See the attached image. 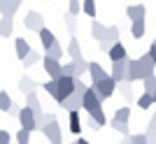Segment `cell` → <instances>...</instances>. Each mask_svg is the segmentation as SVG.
Returning a JSON list of instances; mask_svg holds the SVG:
<instances>
[{
  "instance_id": "cell-1",
  "label": "cell",
  "mask_w": 156,
  "mask_h": 144,
  "mask_svg": "<svg viewBox=\"0 0 156 144\" xmlns=\"http://www.w3.org/2000/svg\"><path fill=\"white\" fill-rule=\"evenodd\" d=\"M154 70H156V63L151 60V56H149V53H142L140 58H130L128 60L126 79H128L130 84H133V81H142L144 77L154 74Z\"/></svg>"
},
{
  "instance_id": "cell-2",
  "label": "cell",
  "mask_w": 156,
  "mask_h": 144,
  "mask_svg": "<svg viewBox=\"0 0 156 144\" xmlns=\"http://www.w3.org/2000/svg\"><path fill=\"white\" fill-rule=\"evenodd\" d=\"M89 88L86 86V81L82 77H77V84H75V91H72V95H68V98L63 100V102H58L61 109L70 111V109H82V98H84V91Z\"/></svg>"
},
{
  "instance_id": "cell-3",
  "label": "cell",
  "mask_w": 156,
  "mask_h": 144,
  "mask_svg": "<svg viewBox=\"0 0 156 144\" xmlns=\"http://www.w3.org/2000/svg\"><path fill=\"white\" fill-rule=\"evenodd\" d=\"M117 84H119L117 79L112 77V74H107L105 79H100V81H96V84H91V86L98 91V95L103 100H110L112 95H114V91H117Z\"/></svg>"
},
{
  "instance_id": "cell-4",
  "label": "cell",
  "mask_w": 156,
  "mask_h": 144,
  "mask_svg": "<svg viewBox=\"0 0 156 144\" xmlns=\"http://www.w3.org/2000/svg\"><path fill=\"white\" fill-rule=\"evenodd\" d=\"M56 81H58V95H56V102H63L68 95H72L75 84H77V77H72V74H61Z\"/></svg>"
},
{
  "instance_id": "cell-5",
  "label": "cell",
  "mask_w": 156,
  "mask_h": 144,
  "mask_svg": "<svg viewBox=\"0 0 156 144\" xmlns=\"http://www.w3.org/2000/svg\"><path fill=\"white\" fill-rule=\"evenodd\" d=\"M103 102H105V100L98 95V91L93 88V86H89V88L84 91V98H82V109L89 114V111L96 109V107H103Z\"/></svg>"
},
{
  "instance_id": "cell-6",
  "label": "cell",
  "mask_w": 156,
  "mask_h": 144,
  "mask_svg": "<svg viewBox=\"0 0 156 144\" xmlns=\"http://www.w3.org/2000/svg\"><path fill=\"white\" fill-rule=\"evenodd\" d=\"M42 67H44V72L49 74V79H58L61 74H63V63H61L58 58H51V56H47L42 58Z\"/></svg>"
},
{
  "instance_id": "cell-7",
  "label": "cell",
  "mask_w": 156,
  "mask_h": 144,
  "mask_svg": "<svg viewBox=\"0 0 156 144\" xmlns=\"http://www.w3.org/2000/svg\"><path fill=\"white\" fill-rule=\"evenodd\" d=\"M40 130L44 132V137L49 139V142H54V144L63 142V132H61V125H58V121H56V118H51L49 123H44Z\"/></svg>"
},
{
  "instance_id": "cell-8",
  "label": "cell",
  "mask_w": 156,
  "mask_h": 144,
  "mask_svg": "<svg viewBox=\"0 0 156 144\" xmlns=\"http://www.w3.org/2000/svg\"><path fill=\"white\" fill-rule=\"evenodd\" d=\"M19 123H21V128H28L30 132H35L37 130V123H35V109L33 107H21V111H19Z\"/></svg>"
},
{
  "instance_id": "cell-9",
  "label": "cell",
  "mask_w": 156,
  "mask_h": 144,
  "mask_svg": "<svg viewBox=\"0 0 156 144\" xmlns=\"http://www.w3.org/2000/svg\"><path fill=\"white\" fill-rule=\"evenodd\" d=\"M23 26H26L30 33H37L40 28L44 26V16H42L37 9H30V12H26V16H23Z\"/></svg>"
},
{
  "instance_id": "cell-10",
  "label": "cell",
  "mask_w": 156,
  "mask_h": 144,
  "mask_svg": "<svg viewBox=\"0 0 156 144\" xmlns=\"http://www.w3.org/2000/svg\"><path fill=\"white\" fill-rule=\"evenodd\" d=\"M105 123H107V116H105L103 107H96V109L89 111V128H93V130H100Z\"/></svg>"
},
{
  "instance_id": "cell-11",
  "label": "cell",
  "mask_w": 156,
  "mask_h": 144,
  "mask_svg": "<svg viewBox=\"0 0 156 144\" xmlns=\"http://www.w3.org/2000/svg\"><path fill=\"white\" fill-rule=\"evenodd\" d=\"M128 60H130V58L112 60V70H110V74L117 79V81H124V79H126V72H128Z\"/></svg>"
},
{
  "instance_id": "cell-12",
  "label": "cell",
  "mask_w": 156,
  "mask_h": 144,
  "mask_svg": "<svg viewBox=\"0 0 156 144\" xmlns=\"http://www.w3.org/2000/svg\"><path fill=\"white\" fill-rule=\"evenodd\" d=\"M21 7V0H0V16H12L19 12Z\"/></svg>"
},
{
  "instance_id": "cell-13",
  "label": "cell",
  "mask_w": 156,
  "mask_h": 144,
  "mask_svg": "<svg viewBox=\"0 0 156 144\" xmlns=\"http://www.w3.org/2000/svg\"><path fill=\"white\" fill-rule=\"evenodd\" d=\"M89 74H91V84H96V81H100V79H105L110 72H105V67L98 63V60H89Z\"/></svg>"
},
{
  "instance_id": "cell-14",
  "label": "cell",
  "mask_w": 156,
  "mask_h": 144,
  "mask_svg": "<svg viewBox=\"0 0 156 144\" xmlns=\"http://www.w3.org/2000/svg\"><path fill=\"white\" fill-rule=\"evenodd\" d=\"M144 33H147V16H144V19L130 21V35H133L135 39H142Z\"/></svg>"
},
{
  "instance_id": "cell-15",
  "label": "cell",
  "mask_w": 156,
  "mask_h": 144,
  "mask_svg": "<svg viewBox=\"0 0 156 144\" xmlns=\"http://www.w3.org/2000/svg\"><path fill=\"white\" fill-rule=\"evenodd\" d=\"M107 56H110V63L112 60H121V58H128V49H126L121 42H114V44L110 46V51H107Z\"/></svg>"
},
{
  "instance_id": "cell-16",
  "label": "cell",
  "mask_w": 156,
  "mask_h": 144,
  "mask_svg": "<svg viewBox=\"0 0 156 144\" xmlns=\"http://www.w3.org/2000/svg\"><path fill=\"white\" fill-rule=\"evenodd\" d=\"M37 37H40V44H42V49H47V46H51L54 42L58 39L56 35H54V30H49L47 26H42V28L37 30Z\"/></svg>"
},
{
  "instance_id": "cell-17",
  "label": "cell",
  "mask_w": 156,
  "mask_h": 144,
  "mask_svg": "<svg viewBox=\"0 0 156 144\" xmlns=\"http://www.w3.org/2000/svg\"><path fill=\"white\" fill-rule=\"evenodd\" d=\"M68 125H70V132H72V135H79V132H82L79 109H70V111H68Z\"/></svg>"
},
{
  "instance_id": "cell-18",
  "label": "cell",
  "mask_w": 156,
  "mask_h": 144,
  "mask_svg": "<svg viewBox=\"0 0 156 144\" xmlns=\"http://www.w3.org/2000/svg\"><path fill=\"white\" fill-rule=\"evenodd\" d=\"M68 56H70L72 60H82L84 56H82V46H79V39L75 37V35H70V42H68Z\"/></svg>"
},
{
  "instance_id": "cell-19",
  "label": "cell",
  "mask_w": 156,
  "mask_h": 144,
  "mask_svg": "<svg viewBox=\"0 0 156 144\" xmlns=\"http://www.w3.org/2000/svg\"><path fill=\"white\" fill-rule=\"evenodd\" d=\"M126 16H128V21L144 19V16H147V7L144 5H128L126 7Z\"/></svg>"
},
{
  "instance_id": "cell-20",
  "label": "cell",
  "mask_w": 156,
  "mask_h": 144,
  "mask_svg": "<svg viewBox=\"0 0 156 144\" xmlns=\"http://www.w3.org/2000/svg\"><path fill=\"white\" fill-rule=\"evenodd\" d=\"M107 28L110 26H105V23H100L98 19H91V37L93 39H105V35H107Z\"/></svg>"
},
{
  "instance_id": "cell-21",
  "label": "cell",
  "mask_w": 156,
  "mask_h": 144,
  "mask_svg": "<svg viewBox=\"0 0 156 144\" xmlns=\"http://www.w3.org/2000/svg\"><path fill=\"white\" fill-rule=\"evenodd\" d=\"M14 51H16V58L23 60V58L28 56V51H30V44H28V39L16 37V39H14Z\"/></svg>"
},
{
  "instance_id": "cell-22",
  "label": "cell",
  "mask_w": 156,
  "mask_h": 144,
  "mask_svg": "<svg viewBox=\"0 0 156 144\" xmlns=\"http://www.w3.org/2000/svg\"><path fill=\"white\" fill-rule=\"evenodd\" d=\"M12 30H14L12 16H0V37H9Z\"/></svg>"
},
{
  "instance_id": "cell-23",
  "label": "cell",
  "mask_w": 156,
  "mask_h": 144,
  "mask_svg": "<svg viewBox=\"0 0 156 144\" xmlns=\"http://www.w3.org/2000/svg\"><path fill=\"white\" fill-rule=\"evenodd\" d=\"M35 79H30L28 77V74H23V77L19 79V91L23 93V95H26V93H30V91H35Z\"/></svg>"
},
{
  "instance_id": "cell-24",
  "label": "cell",
  "mask_w": 156,
  "mask_h": 144,
  "mask_svg": "<svg viewBox=\"0 0 156 144\" xmlns=\"http://www.w3.org/2000/svg\"><path fill=\"white\" fill-rule=\"evenodd\" d=\"M117 91L121 93V95H124V100H133V86H130V81L128 79H124V81H119L117 84Z\"/></svg>"
},
{
  "instance_id": "cell-25",
  "label": "cell",
  "mask_w": 156,
  "mask_h": 144,
  "mask_svg": "<svg viewBox=\"0 0 156 144\" xmlns=\"http://www.w3.org/2000/svg\"><path fill=\"white\" fill-rule=\"evenodd\" d=\"M44 53H47V56H51V58H58V60H61V58H63V53H65V49L61 46L58 39H56L51 46H47V49H44Z\"/></svg>"
},
{
  "instance_id": "cell-26",
  "label": "cell",
  "mask_w": 156,
  "mask_h": 144,
  "mask_svg": "<svg viewBox=\"0 0 156 144\" xmlns=\"http://www.w3.org/2000/svg\"><path fill=\"white\" fill-rule=\"evenodd\" d=\"M26 105L33 107V109H35V114H40V111H42V102H40V98H37V93H35V91L26 93Z\"/></svg>"
},
{
  "instance_id": "cell-27",
  "label": "cell",
  "mask_w": 156,
  "mask_h": 144,
  "mask_svg": "<svg viewBox=\"0 0 156 144\" xmlns=\"http://www.w3.org/2000/svg\"><path fill=\"white\" fill-rule=\"evenodd\" d=\"M82 14H86V16H91V19H96V14H98L96 0H82Z\"/></svg>"
},
{
  "instance_id": "cell-28",
  "label": "cell",
  "mask_w": 156,
  "mask_h": 144,
  "mask_svg": "<svg viewBox=\"0 0 156 144\" xmlns=\"http://www.w3.org/2000/svg\"><path fill=\"white\" fill-rule=\"evenodd\" d=\"M137 107H140V109H144V111H147V109H151V107H154V95L144 91L142 95L137 98Z\"/></svg>"
},
{
  "instance_id": "cell-29",
  "label": "cell",
  "mask_w": 156,
  "mask_h": 144,
  "mask_svg": "<svg viewBox=\"0 0 156 144\" xmlns=\"http://www.w3.org/2000/svg\"><path fill=\"white\" fill-rule=\"evenodd\" d=\"M21 63H23V67H33L35 63H42V56H40L35 49H30V51H28V56L21 60Z\"/></svg>"
},
{
  "instance_id": "cell-30",
  "label": "cell",
  "mask_w": 156,
  "mask_h": 144,
  "mask_svg": "<svg viewBox=\"0 0 156 144\" xmlns=\"http://www.w3.org/2000/svg\"><path fill=\"white\" fill-rule=\"evenodd\" d=\"M42 88H44L47 95H51V98L56 100V95H58V81H56V79H49V81H44V84H42Z\"/></svg>"
},
{
  "instance_id": "cell-31",
  "label": "cell",
  "mask_w": 156,
  "mask_h": 144,
  "mask_svg": "<svg viewBox=\"0 0 156 144\" xmlns=\"http://www.w3.org/2000/svg\"><path fill=\"white\" fill-rule=\"evenodd\" d=\"M112 128H114V130L117 132H121V135H124V137H128L130 135V130H128V121H119V118H112Z\"/></svg>"
},
{
  "instance_id": "cell-32",
  "label": "cell",
  "mask_w": 156,
  "mask_h": 144,
  "mask_svg": "<svg viewBox=\"0 0 156 144\" xmlns=\"http://www.w3.org/2000/svg\"><path fill=\"white\" fill-rule=\"evenodd\" d=\"M65 28H68V33L70 35H75V30H77V16L75 14H65Z\"/></svg>"
},
{
  "instance_id": "cell-33",
  "label": "cell",
  "mask_w": 156,
  "mask_h": 144,
  "mask_svg": "<svg viewBox=\"0 0 156 144\" xmlns=\"http://www.w3.org/2000/svg\"><path fill=\"white\" fill-rule=\"evenodd\" d=\"M142 88H144L147 93H154V91H156V74H149V77L142 79Z\"/></svg>"
},
{
  "instance_id": "cell-34",
  "label": "cell",
  "mask_w": 156,
  "mask_h": 144,
  "mask_svg": "<svg viewBox=\"0 0 156 144\" xmlns=\"http://www.w3.org/2000/svg\"><path fill=\"white\" fill-rule=\"evenodd\" d=\"M100 42H103V39H100ZM105 42H110V44L119 42V28H117V26H110V28H107V35H105Z\"/></svg>"
},
{
  "instance_id": "cell-35",
  "label": "cell",
  "mask_w": 156,
  "mask_h": 144,
  "mask_svg": "<svg viewBox=\"0 0 156 144\" xmlns=\"http://www.w3.org/2000/svg\"><path fill=\"white\" fill-rule=\"evenodd\" d=\"M9 105H12V98H9V93H7V91H0V111H5V114H7Z\"/></svg>"
},
{
  "instance_id": "cell-36",
  "label": "cell",
  "mask_w": 156,
  "mask_h": 144,
  "mask_svg": "<svg viewBox=\"0 0 156 144\" xmlns=\"http://www.w3.org/2000/svg\"><path fill=\"white\" fill-rule=\"evenodd\" d=\"M114 118H119V121H130V107H119V109L114 111Z\"/></svg>"
},
{
  "instance_id": "cell-37",
  "label": "cell",
  "mask_w": 156,
  "mask_h": 144,
  "mask_svg": "<svg viewBox=\"0 0 156 144\" xmlns=\"http://www.w3.org/2000/svg\"><path fill=\"white\" fill-rule=\"evenodd\" d=\"M68 12L70 14H82V0H68Z\"/></svg>"
},
{
  "instance_id": "cell-38",
  "label": "cell",
  "mask_w": 156,
  "mask_h": 144,
  "mask_svg": "<svg viewBox=\"0 0 156 144\" xmlns=\"http://www.w3.org/2000/svg\"><path fill=\"white\" fill-rule=\"evenodd\" d=\"M16 142H21V144L30 142V130H28V128H19V130H16Z\"/></svg>"
},
{
  "instance_id": "cell-39",
  "label": "cell",
  "mask_w": 156,
  "mask_h": 144,
  "mask_svg": "<svg viewBox=\"0 0 156 144\" xmlns=\"http://www.w3.org/2000/svg\"><path fill=\"white\" fill-rule=\"evenodd\" d=\"M126 142H133V144H142L147 142V132H140V135H128V137H124Z\"/></svg>"
},
{
  "instance_id": "cell-40",
  "label": "cell",
  "mask_w": 156,
  "mask_h": 144,
  "mask_svg": "<svg viewBox=\"0 0 156 144\" xmlns=\"http://www.w3.org/2000/svg\"><path fill=\"white\" fill-rule=\"evenodd\" d=\"M75 67H77V60H68V63H63V74H72L75 77Z\"/></svg>"
},
{
  "instance_id": "cell-41",
  "label": "cell",
  "mask_w": 156,
  "mask_h": 144,
  "mask_svg": "<svg viewBox=\"0 0 156 144\" xmlns=\"http://www.w3.org/2000/svg\"><path fill=\"white\" fill-rule=\"evenodd\" d=\"M7 142H12V135L7 130H0V144H7Z\"/></svg>"
},
{
  "instance_id": "cell-42",
  "label": "cell",
  "mask_w": 156,
  "mask_h": 144,
  "mask_svg": "<svg viewBox=\"0 0 156 144\" xmlns=\"http://www.w3.org/2000/svg\"><path fill=\"white\" fill-rule=\"evenodd\" d=\"M19 111H21V107L12 102V105H9V109H7V114H9V116H19Z\"/></svg>"
},
{
  "instance_id": "cell-43",
  "label": "cell",
  "mask_w": 156,
  "mask_h": 144,
  "mask_svg": "<svg viewBox=\"0 0 156 144\" xmlns=\"http://www.w3.org/2000/svg\"><path fill=\"white\" fill-rule=\"evenodd\" d=\"M147 53H149V56H151V60H154V63H156V39H154V42H151V46H149V49H147Z\"/></svg>"
},
{
  "instance_id": "cell-44",
  "label": "cell",
  "mask_w": 156,
  "mask_h": 144,
  "mask_svg": "<svg viewBox=\"0 0 156 144\" xmlns=\"http://www.w3.org/2000/svg\"><path fill=\"white\" fill-rule=\"evenodd\" d=\"M147 130H156V111L151 114V118H149V128Z\"/></svg>"
},
{
  "instance_id": "cell-45",
  "label": "cell",
  "mask_w": 156,
  "mask_h": 144,
  "mask_svg": "<svg viewBox=\"0 0 156 144\" xmlns=\"http://www.w3.org/2000/svg\"><path fill=\"white\" fill-rule=\"evenodd\" d=\"M110 42H105V39H103V42H100V51H105V53H107V51H110Z\"/></svg>"
},
{
  "instance_id": "cell-46",
  "label": "cell",
  "mask_w": 156,
  "mask_h": 144,
  "mask_svg": "<svg viewBox=\"0 0 156 144\" xmlns=\"http://www.w3.org/2000/svg\"><path fill=\"white\" fill-rule=\"evenodd\" d=\"M151 95H154V105H156V91H154V93H151Z\"/></svg>"
}]
</instances>
